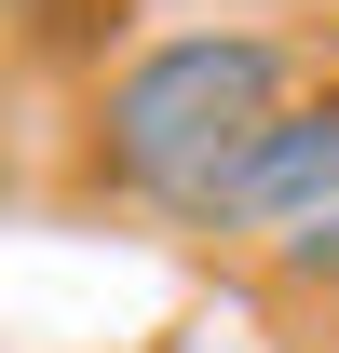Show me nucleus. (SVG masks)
<instances>
[{"instance_id":"f257e3e1","label":"nucleus","mask_w":339,"mask_h":353,"mask_svg":"<svg viewBox=\"0 0 339 353\" xmlns=\"http://www.w3.org/2000/svg\"><path fill=\"white\" fill-rule=\"evenodd\" d=\"M271 109H285V41H258V28L150 41V54H123V68L82 95V176L109 190V204L204 218L217 176L258 150Z\"/></svg>"},{"instance_id":"f03ea898","label":"nucleus","mask_w":339,"mask_h":353,"mask_svg":"<svg viewBox=\"0 0 339 353\" xmlns=\"http://www.w3.org/2000/svg\"><path fill=\"white\" fill-rule=\"evenodd\" d=\"M326 204H339V95H285V109L258 123V150L217 176V204H204L190 231H217V245H258V259H271V245H285V231H312Z\"/></svg>"},{"instance_id":"7ed1b4c3","label":"nucleus","mask_w":339,"mask_h":353,"mask_svg":"<svg viewBox=\"0 0 339 353\" xmlns=\"http://www.w3.org/2000/svg\"><path fill=\"white\" fill-rule=\"evenodd\" d=\"M271 285H285V299H339V204L312 231H285V245H271Z\"/></svg>"}]
</instances>
